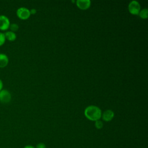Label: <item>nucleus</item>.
Returning <instances> with one entry per match:
<instances>
[{
	"instance_id": "1",
	"label": "nucleus",
	"mask_w": 148,
	"mask_h": 148,
	"mask_svg": "<svg viewBox=\"0 0 148 148\" xmlns=\"http://www.w3.org/2000/svg\"><path fill=\"white\" fill-rule=\"evenodd\" d=\"M84 115L91 121L99 120L102 116L101 110L97 106L90 105L84 110Z\"/></svg>"
},
{
	"instance_id": "2",
	"label": "nucleus",
	"mask_w": 148,
	"mask_h": 148,
	"mask_svg": "<svg viewBox=\"0 0 148 148\" xmlns=\"http://www.w3.org/2000/svg\"><path fill=\"white\" fill-rule=\"evenodd\" d=\"M128 10L132 14H138L140 10V6L137 1H131L128 5Z\"/></svg>"
},
{
	"instance_id": "3",
	"label": "nucleus",
	"mask_w": 148,
	"mask_h": 148,
	"mask_svg": "<svg viewBox=\"0 0 148 148\" xmlns=\"http://www.w3.org/2000/svg\"><path fill=\"white\" fill-rule=\"evenodd\" d=\"M17 16L22 20H26L31 15L30 10L24 7L19 8L17 10Z\"/></svg>"
},
{
	"instance_id": "4",
	"label": "nucleus",
	"mask_w": 148,
	"mask_h": 148,
	"mask_svg": "<svg viewBox=\"0 0 148 148\" xmlns=\"http://www.w3.org/2000/svg\"><path fill=\"white\" fill-rule=\"evenodd\" d=\"M11 100V94L6 90H1L0 91V102L3 103H9Z\"/></svg>"
},
{
	"instance_id": "5",
	"label": "nucleus",
	"mask_w": 148,
	"mask_h": 148,
	"mask_svg": "<svg viewBox=\"0 0 148 148\" xmlns=\"http://www.w3.org/2000/svg\"><path fill=\"white\" fill-rule=\"evenodd\" d=\"M10 21L9 18L4 16H0V29L2 31H5L9 28Z\"/></svg>"
},
{
	"instance_id": "6",
	"label": "nucleus",
	"mask_w": 148,
	"mask_h": 148,
	"mask_svg": "<svg viewBox=\"0 0 148 148\" xmlns=\"http://www.w3.org/2000/svg\"><path fill=\"white\" fill-rule=\"evenodd\" d=\"M77 6L82 10H86L91 5V1L90 0H77Z\"/></svg>"
},
{
	"instance_id": "7",
	"label": "nucleus",
	"mask_w": 148,
	"mask_h": 148,
	"mask_svg": "<svg viewBox=\"0 0 148 148\" xmlns=\"http://www.w3.org/2000/svg\"><path fill=\"white\" fill-rule=\"evenodd\" d=\"M101 117H102L103 120L105 121H110L114 117V112L112 110H106L103 112Z\"/></svg>"
},
{
	"instance_id": "8",
	"label": "nucleus",
	"mask_w": 148,
	"mask_h": 148,
	"mask_svg": "<svg viewBox=\"0 0 148 148\" xmlns=\"http://www.w3.org/2000/svg\"><path fill=\"white\" fill-rule=\"evenodd\" d=\"M8 57L5 54H0V67L3 68L8 64Z\"/></svg>"
},
{
	"instance_id": "9",
	"label": "nucleus",
	"mask_w": 148,
	"mask_h": 148,
	"mask_svg": "<svg viewBox=\"0 0 148 148\" xmlns=\"http://www.w3.org/2000/svg\"><path fill=\"white\" fill-rule=\"evenodd\" d=\"M5 38L9 41H13L16 38V35L14 32L12 31H8L4 34Z\"/></svg>"
},
{
	"instance_id": "10",
	"label": "nucleus",
	"mask_w": 148,
	"mask_h": 148,
	"mask_svg": "<svg viewBox=\"0 0 148 148\" xmlns=\"http://www.w3.org/2000/svg\"><path fill=\"white\" fill-rule=\"evenodd\" d=\"M139 16L141 18H144V19L147 18V17H148V10H147V9L145 8V9H142L141 10H140V12L139 13Z\"/></svg>"
},
{
	"instance_id": "11",
	"label": "nucleus",
	"mask_w": 148,
	"mask_h": 148,
	"mask_svg": "<svg viewBox=\"0 0 148 148\" xmlns=\"http://www.w3.org/2000/svg\"><path fill=\"white\" fill-rule=\"evenodd\" d=\"M95 127L97 129H101L103 127V123L101 120H97L95 121Z\"/></svg>"
},
{
	"instance_id": "12",
	"label": "nucleus",
	"mask_w": 148,
	"mask_h": 148,
	"mask_svg": "<svg viewBox=\"0 0 148 148\" xmlns=\"http://www.w3.org/2000/svg\"><path fill=\"white\" fill-rule=\"evenodd\" d=\"M10 29L12 30V32H14V31H16L18 30V25L17 24H15V23H13V24H12L10 25L9 26Z\"/></svg>"
},
{
	"instance_id": "13",
	"label": "nucleus",
	"mask_w": 148,
	"mask_h": 148,
	"mask_svg": "<svg viewBox=\"0 0 148 148\" xmlns=\"http://www.w3.org/2000/svg\"><path fill=\"white\" fill-rule=\"evenodd\" d=\"M5 40H6V38L4 34L0 32V46L2 45L5 43Z\"/></svg>"
},
{
	"instance_id": "14",
	"label": "nucleus",
	"mask_w": 148,
	"mask_h": 148,
	"mask_svg": "<svg viewBox=\"0 0 148 148\" xmlns=\"http://www.w3.org/2000/svg\"><path fill=\"white\" fill-rule=\"evenodd\" d=\"M35 148H46V146L44 143H39L36 145Z\"/></svg>"
},
{
	"instance_id": "15",
	"label": "nucleus",
	"mask_w": 148,
	"mask_h": 148,
	"mask_svg": "<svg viewBox=\"0 0 148 148\" xmlns=\"http://www.w3.org/2000/svg\"><path fill=\"white\" fill-rule=\"evenodd\" d=\"M24 148H35L34 146H32V145H26V146H25L24 147Z\"/></svg>"
},
{
	"instance_id": "16",
	"label": "nucleus",
	"mask_w": 148,
	"mask_h": 148,
	"mask_svg": "<svg viewBox=\"0 0 148 148\" xmlns=\"http://www.w3.org/2000/svg\"><path fill=\"white\" fill-rule=\"evenodd\" d=\"M36 12V10L35 9H32L30 10V13L31 14H35Z\"/></svg>"
},
{
	"instance_id": "17",
	"label": "nucleus",
	"mask_w": 148,
	"mask_h": 148,
	"mask_svg": "<svg viewBox=\"0 0 148 148\" xmlns=\"http://www.w3.org/2000/svg\"><path fill=\"white\" fill-rule=\"evenodd\" d=\"M2 87H3V83H2V80L0 79V91L2 90Z\"/></svg>"
},
{
	"instance_id": "18",
	"label": "nucleus",
	"mask_w": 148,
	"mask_h": 148,
	"mask_svg": "<svg viewBox=\"0 0 148 148\" xmlns=\"http://www.w3.org/2000/svg\"><path fill=\"white\" fill-rule=\"evenodd\" d=\"M5 148H6V147H5Z\"/></svg>"
}]
</instances>
